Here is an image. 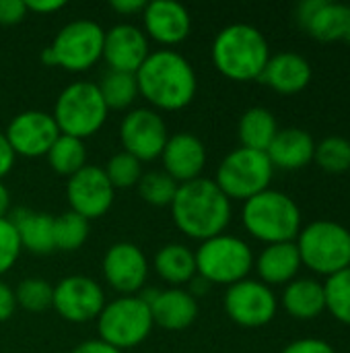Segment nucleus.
<instances>
[{
  "label": "nucleus",
  "instance_id": "obj_3",
  "mask_svg": "<svg viewBox=\"0 0 350 353\" xmlns=\"http://www.w3.org/2000/svg\"><path fill=\"white\" fill-rule=\"evenodd\" d=\"M270 60V46L264 33L248 23H233L221 29L212 41V62L231 81L260 79Z\"/></svg>",
  "mask_w": 350,
  "mask_h": 353
},
{
  "label": "nucleus",
  "instance_id": "obj_36",
  "mask_svg": "<svg viewBox=\"0 0 350 353\" xmlns=\"http://www.w3.org/2000/svg\"><path fill=\"white\" fill-rule=\"evenodd\" d=\"M107 180L111 182L113 188H130L134 184L140 182L142 178V165L136 157H132L130 153L122 151L116 153L109 161L107 168L103 170Z\"/></svg>",
  "mask_w": 350,
  "mask_h": 353
},
{
  "label": "nucleus",
  "instance_id": "obj_41",
  "mask_svg": "<svg viewBox=\"0 0 350 353\" xmlns=\"http://www.w3.org/2000/svg\"><path fill=\"white\" fill-rule=\"evenodd\" d=\"M27 12H37V14H47V12H56L60 8L66 6L64 0H25Z\"/></svg>",
  "mask_w": 350,
  "mask_h": 353
},
{
  "label": "nucleus",
  "instance_id": "obj_30",
  "mask_svg": "<svg viewBox=\"0 0 350 353\" xmlns=\"http://www.w3.org/2000/svg\"><path fill=\"white\" fill-rule=\"evenodd\" d=\"M97 87L101 91V97L107 110H126L134 103L138 95L136 77L130 72H118V70L107 68V72L103 74Z\"/></svg>",
  "mask_w": 350,
  "mask_h": 353
},
{
  "label": "nucleus",
  "instance_id": "obj_12",
  "mask_svg": "<svg viewBox=\"0 0 350 353\" xmlns=\"http://www.w3.org/2000/svg\"><path fill=\"white\" fill-rule=\"evenodd\" d=\"M120 139L124 151L142 161H153L161 157L167 145V124L151 108H136L128 112L120 126Z\"/></svg>",
  "mask_w": 350,
  "mask_h": 353
},
{
  "label": "nucleus",
  "instance_id": "obj_31",
  "mask_svg": "<svg viewBox=\"0 0 350 353\" xmlns=\"http://www.w3.org/2000/svg\"><path fill=\"white\" fill-rule=\"evenodd\" d=\"M89 236V221L74 211L54 217V248L72 252L78 250Z\"/></svg>",
  "mask_w": 350,
  "mask_h": 353
},
{
  "label": "nucleus",
  "instance_id": "obj_26",
  "mask_svg": "<svg viewBox=\"0 0 350 353\" xmlns=\"http://www.w3.org/2000/svg\"><path fill=\"white\" fill-rule=\"evenodd\" d=\"M303 31L322 43L347 39L350 31V6L324 0V4L307 21Z\"/></svg>",
  "mask_w": 350,
  "mask_h": 353
},
{
  "label": "nucleus",
  "instance_id": "obj_49",
  "mask_svg": "<svg viewBox=\"0 0 350 353\" xmlns=\"http://www.w3.org/2000/svg\"><path fill=\"white\" fill-rule=\"evenodd\" d=\"M349 6H350V4H349Z\"/></svg>",
  "mask_w": 350,
  "mask_h": 353
},
{
  "label": "nucleus",
  "instance_id": "obj_32",
  "mask_svg": "<svg viewBox=\"0 0 350 353\" xmlns=\"http://www.w3.org/2000/svg\"><path fill=\"white\" fill-rule=\"evenodd\" d=\"M326 310L342 325L350 327V267L326 277L324 281Z\"/></svg>",
  "mask_w": 350,
  "mask_h": 353
},
{
  "label": "nucleus",
  "instance_id": "obj_39",
  "mask_svg": "<svg viewBox=\"0 0 350 353\" xmlns=\"http://www.w3.org/2000/svg\"><path fill=\"white\" fill-rule=\"evenodd\" d=\"M27 14L25 0H0V25H14Z\"/></svg>",
  "mask_w": 350,
  "mask_h": 353
},
{
  "label": "nucleus",
  "instance_id": "obj_9",
  "mask_svg": "<svg viewBox=\"0 0 350 353\" xmlns=\"http://www.w3.org/2000/svg\"><path fill=\"white\" fill-rule=\"evenodd\" d=\"M151 306L140 296H122L103 306L97 316L99 339L116 350L140 345L153 331Z\"/></svg>",
  "mask_w": 350,
  "mask_h": 353
},
{
  "label": "nucleus",
  "instance_id": "obj_33",
  "mask_svg": "<svg viewBox=\"0 0 350 353\" xmlns=\"http://www.w3.org/2000/svg\"><path fill=\"white\" fill-rule=\"evenodd\" d=\"M314 161L328 174L350 172V141L344 137H326L316 143Z\"/></svg>",
  "mask_w": 350,
  "mask_h": 353
},
{
  "label": "nucleus",
  "instance_id": "obj_28",
  "mask_svg": "<svg viewBox=\"0 0 350 353\" xmlns=\"http://www.w3.org/2000/svg\"><path fill=\"white\" fill-rule=\"evenodd\" d=\"M278 132L276 118L266 108H250L239 120L241 147L266 153Z\"/></svg>",
  "mask_w": 350,
  "mask_h": 353
},
{
  "label": "nucleus",
  "instance_id": "obj_44",
  "mask_svg": "<svg viewBox=\"0 0 350 353\" xmlns=\"http://www.w3.org/2000/svg\"><path fill=\"white\" fill-rule=\"evenodd\" d=\"M322 4H324V0H303V2H299V6H297V23H299L301 29L307 25V21L314 17V12Z\"/></svg>",
  "mask_w": 350,
  "mask_h": 353
},
{
  "label": "nucleus",
  "instance_id": "obj_46",
  "mask_svg": "<svg viewBox=\"0 0 350 353\" xmlns=\"http://www.w3.org/2000/svg\"><path fill=\"white\" fill-rule=\"evenodd\" d=\"M190 283H192V292H190V294H192L194 298H196V294H200V296H202V294H206V292H208V288H210V283H208L206 279L198 277V275H196Z\"/></svg>",
  "mask_w": 350,
  "mask_h": 353
},
{
  "label": "nucleus",
  "instance_id": "obj_17",
  "mask_svg": "<svg viewBox=\"0 0 350 353\" xmlns=\"http://www.w3.org/2000/svg\"><path fill=\"white\" fill-rule=\"evenodd\" d=\"M149 54V37L140 27L132 23H118L105 31L101 58L107 62L109 70L136 74Z\"/></svg>",
  "mask_w": 350,
  "mask_h": 353
},
{
  "label": "nucleus",
  "instance_id": "obj_34",
  "mask_svg": "<svg viewBox=\"0 0 350 353\" xmlns=\"http://www.w3.org/2000/svg\"><path fill=\"white\" fill-rule=\"evenodd\" d=\"M17 304L29 312H43L52 306L54 300V288L39 277H27L19 283L14 290Z\"/></svg>",
  "mask_w": 350,
  "mask_h": 353
},
{
  "label": "nucleus",
  "instance_id": "obj_35",
  "mask_svg": "<svg viewBox=\"0 0 350 353\" xmlns=\"http://www.w3.org/2000/svg\"><path fill=\"white\" fill-rule=\"evenodd\" d=\"M177 182L167 176L165 172H149L140 178L138 182V190L140 196L155 207H167L173 203V196L177 192Z\"/></svg>",
  "mask_w": 350,
  "mask_h": 353
},
{
  "label": "nucleus",
  "instance_id": "obj_8",
  "mask_svg": "<svg viewBox=\"0 0 350 353\" xmlns=\"http://www.w3.org/2000/svg\"><path fill=\"white\" fill-rule=\"evenodd\" d=\"M105 31L97 21L78 19L64 25L52 46L43 50L41 60L47 66H62L72 72L91 68L103 56Z\"/></svg>",
  "mask_w": 350,
  "mask_h": 353
},
{
  "label": "nucleus",
  "instance_id": "obj_6",
  "mask_svg": "<svg viewBox=\"0 0 350 353\" xmlns=\"http://www.w3.org/2000/svg\"><path fill=\"white\" fill-rule=\"evenodd\" d=\"M107 112L97 83L76 81L58 95L52 116L60 134L87 139L105 124Z\"/></svg>",
  "mask_w": 350,
  "mask_h": 353
},
{
  "label": "nucleus",
  "instance_id": "obj_19",
  "mask_svg": "<svg viewBox=\"0 0 350 353\" xmlns=\"http://www.w3.org/2000/svg\"><path fill=\"white\" fill-rule=\"evenodd\" d=\"M153 314V323L167 331H184L198 316V300L182 288H171L165 292L153 290L140 296Z\"/></svg>",
  "mask_w": 350,
  "mask_h": 353
},
{
  "label": "nucleus",
  "instance_id": "obj_24",
  "mask_svg": "<svg viewBox=\"0 0 350 353\" xmlns=\"http://www.w3.org/2000/svg\"><path fill=\"white\" fill-rule=\"evenodd\" d=\"M283 308L297 321H314L326 310L324 283L311 277H299L285 285Z\"/></svg>",
  "mask_w": 350,
  "mask_h": 353
},
{
  "label": "nucleus",
  "instance_id": "obj_15",
  "mask_svg": "<svg viewBox=\"0 0 350 353\" xmlns=\"http://www.w3.org/2000/svg\"><path fill=\"white\" fill-rule=\"evenodd\" d=\"M4 137L14 155L41 157L47 155V151L60 137V130L52 114L41 110H27L10 120Z\"/></svg>",
  "mask_w": 350,
  "mask_h": 353
},
{
  "label": "nucleus",
  "instance_id": "obj_1",
  "mask_svg": "<svg viewBox=\"0 0 350 353\" xmlns=\"http://www.w3.org/2000/svg\"><path fill=\"white\" fill-rule=\"evenodd\" d=\"M134 77L138 95H142L151 105L167 112L190 105L198 89L194 66L173 50L151 52Z\"/></svg>",
  "mask_w": 350,
  "mask_h": 353
},
{
  "label": "nucleus",
  "instance_id": "obj_40",
  "mask_svg": "<svg viewBox=\"0 0 350 353\" xmlns=\"http://www.w3.org/2000/svg\"><path fill=\"white\" fill-rule=\"evenodd\" d=\"M17 310V298H14V292L0 281V323L8 321Z\"/></svg>",
  "mask_w": 350,
  "mask_h": 353
},
{
  "label": "nucleus",
  "instance_id": "obj_4",
  "mask_svg": "<svg viewBox=\"0 0 350 353\" xmlns=\"http://www.w3.org/2000/svg\"><path fill=\"white\" fill-rule=\"evenodd\" d=\"M241 221L245 230L266 246L295 242L303 228L299 205L289 194L272 188L243 203Z\"/></svg>",
  "mask_w": 350,
  "mask_h": 353
},
{
  "label": "nucleus",
  "instance_id": "obj_37",
  "mask_svg": "<svg viewBox=\"0 0 350 353\" xmlns=\"http://www.w3.org/2000/svg\"><path fill=\"white\" fill-rule=\"evenodd\" d=\"M21 240L10 219H0V275L10 271L21 256Z\"/></svg>",
  "mask_w": 350,
  "mask_h": 353
},
{
  "label": "nucleus",
  "instance_id": "obj_38",
  "mask_svg": "<svg viewBox=\"0 0 350 353\" xmlns=\"http://www.w3.org/2000/svg\"><path fill=\"white\" fill-rule=\"evenodd\" d=\"M283 353H336L334 347L324 341V339H316V337H307V339H297L293 343H289Z\"/></svg>",
  "mask_w": 350,
  "mask_h": 353
},
{
  "label": "nucleus",
  "instance_id": "obj_25",
  "mask_svg": "<svg viewBox=\"0 0 350 353\" xmlns=\"http://www.w3.org/2000/svg\"><path fill=\"white\" fill-rule=\"evenodd\" d=\"M12 225L19 234L21 246L35 254H50L54 248V217L47 213H33L27 209H17L12 215Z\"/></svg>",
  "mask_w": 350,
  "mask_h": 353
},
{
  "label": "nucleus",
  "instance_id": "obj_45",
  "mask_svg": "<svg viewBox=\"0 0 350 353\" xmlns=\"http://www.w3.org/2000/svg\"><path fill=\"white\" fill-rule=\"evenodd\" d=\"M109 6L120 14H136L144 10L146 2L144 0H111Z\"/></svg>",
  "mask_w": 350,
  "mask_h": 353
},
{
  "label": "nucleus",
  "instance_id": "obj_42",
  "mask_svg": "<svg viewBox=\"0 0 350 353\" xmlns=\"http://www.w3.org/2000/svg\"><path fill=\"white\" fill-rule=\"evenodd\" d=\"M14 157H17V155H14V151L10 149L6 137L0 132V178H4V176L12 170Z\"/></svg>",
  "mask_w": 350,
  "mask_h": 353
},
{
  "label": "nucleus",
  "instance_id": "obj_14",
  "mask_svg": "<svg viewBox=\"0 0 350 353\" xmlns=\"http://www.w3.org/2000/svg\"><path fill=\"white\" fill-rule=\"evenodd\" d=\"M113 194L116 188L99 165H85L74 176H70L66 184L70 211L78 213L87 221L103 217L113 203Z\"/></svg>",
  "mask_w": 350,
  "mask_h": 353
},
{
  "label": "nucleus",
  "instance_id": "obj_43",
  "mask_svg": "<svg viewBox=\"0 0 350 353\" xmlns=\"http://www.w3.org/2000/svg\"><path fill=\"white\" fill-rule=\"evenodd\" d=\"M72 353H122L120 350L111 347L109 343L101 341V339H91V341H83L80 345H76Z\"/></svg>",
  "mask_w": 350,
  "mask_h": 353
},
{
  "label": "nucleus",
  "instance_id": "obj_29",
  "mask_svg": "<svg viewBox=\"0 0 350 353\" xmlns=\"http://www.w3.org/2000/svg\"><path fill=\"white\" fill-rule=\"evenodd\" d=\"M47 161L54 172L70 178L87 165V147L83 139L60 134L47 151Z\"/></svg>",
  "mask_w": 350,
  "mask_h": 353
},
{
  "label": "nucleus",
  "instance_id": "obj_5",
  "mask_svg": "<svg viewBox=\"0 0 350 353\" xmlns=\"http://www.w3.org/2000/svg\"><path fill=\"white\" fill-rule=\"evenodd\" d=\"M301 265L330 277L350 267V230L336 221H311L301 228L297 240Z\"/></svg>",
  "mask_w": 350,
  "mask_h": 353
},
{
  "label": "nucleus",
  "instance_id": "obj_21",
  "mask_svg": "<svg viewBox=\"0 0 350 353\" xmlns=\"http://www.w3.org/2000/svg\"><path fill=\"white\" fill-rule=\"evenodd\" d=\"M311 74L314 72L307 58L297 52H281L270 56L258 81L281 95H295L311 83Z\"/></svg>",
  "mask_w": 350,
  "mask_h": 353
},
{
  "label": "nucleus",
  "instance_id": "obj_23",
  "mask_svg": "<svg viewBox=\"0 0 350 353\" xmlns=\"http://www.w3.org/2000/svg\"><path fill=\"white\" fill-rule=\"evenodd\" d=\"M260 275V281L270 285H287L293 279H297L301 265V256L295 242H281V244H268L258 261L254 263Z\"/></svg>",
  "mask_w": 350,
  "mask_h": 353
},
{
  "label": "nucleus",
  "instance_id": "obj_11",
  "mask_svg": "<svg viewBox=\"0 0 350 353\" xmlns=\"http://www.w3.org/2000/svg\"><path fill=\"white\" fill-rule=\"evenodd\" d=\"M278 310V302L274 292L258 281V279H243L229 285L225 294V312L227 316L245 329H258L268 325Z\"/></svg>",
  "mask_w": 350,
  "mask_h": 353
},
{
  "label": "nucleus",
  "instance_id": "obj_2",
  "mask_svg": "<svg viewBox=\"0 0 350 353\" xmlns=\"http://www.w3.org/2000/svg\"><path fill=\"white\" fill-rule=\"evenodd\" d=\"M171 215L175 225L194 240L221 236L231 221V201L210 178H196L177 186Z\"/></svg>",
  "mask_w": 350,
  "mask_h": 353
},
{
  "label": "nucleus",
  "instance_id": "obj_18",
  "mask_svg": "<svg viewBox=\"0 0 350 353\" xmlns=\"http://www.w3.org/2000/svg\"><path fill=\"white\" fill-rule=\"evenodd\" d=\"M144 33L159 43L175 46L190 35L192 19L184 4L175 0H153L142 10Z\"/></svg>",
  "mask_w": 350,
  "mask_h": 353
},
{
  "label": "nucleus",
  "instance_id": "obj_48",
  "mask_svg": "<svg viewBox=\"0 0 350 353\" xmlns=\"http://www.w3.org/2000/svg\"><path fill=\"white\" fill-rule=\"evenodd\" d=\"M344 41H349L350 43V31H349V35H347V39H344Z\"/></svg>",
  "mask_w": 350,
  "mask_h": 353
},
{
  "label": "nucleus",
  "instance_id": "obj_22",
  "mask_svg": "<svg viewBox=\"0 0 350 353\" xmlns=\"http://www.w3.org/2000/svg\"><path fill=\"white\" fill-rule=\"evenodd\" d=\"M314 153H316L314 137L297 126L283 128V130L278 128L274 141L266 151L272 168L287 170V172L303 170L305 165H309L314 161Z\"/></svg>",
  "mask_w": 350,
  "mask_h": 353
},
{
  "label": "nucleus",
  "instance_id": "obj_27",
  "mask_svg": "<svg viewBox=\"0 0 350 353\" xmlns=\"http://www.w3.org/2000/svg\"><path fill=\"white\" fill-rule=\"evenodd\" d=\"M155 271L163 281L179 288L196 277V256L184 244H167L155 254Z\"/></svg>",
  "mask_w": 350,
  "mask_h": 353
},
{
  "label": "nucleus",
  "instance_id": "obj_10",
  "mask_svg": "<svg viewBox=\"0 0 350 353\" xmlns=\"http://www.w3.org/2000/svg\"><path fill=\"white\" fill-rule=\"evenodd\" d=\"M274 168L266 153L239 147L231 151L217 170V186L231 201H248L270 188Z\"/></svg>",
  "mask_w": 350,
  "mask_h": 353
},
{
  "label": "nucleus",
  "instance_id": "obj_16",
  "mask_svg": "<svg viewBox=\"0 0 350 353\" xmlns=\"http://www.w3.org/2000/svg\"><path fill=\"white\" fill-rule=\"evenodd\" d=\"M103 277L116 292L134 296L149 277V261L136 244L118 242L103 256Z\"/></svg>",
  "mask_w": 350,
  "mask_h": 353
},
{
  "label": "nucleus",
  "instance_id": "obj_47",
  "mask_svg": "<svg viewBox=\"0 0 350 353\" xmlns=\"http://www.w3.org/2000/svg\"><path fill=\"white\" fill-rule=\"evenodd\" d=\"M8 205H10V194H8L6 186L0 182V219L6 215V211H8Z\"/></svg>",
  "mask_w": 350,
  "mask_h": 353
},
{
  "label": "nucleus",
  "instance_id": "obj_13",
  "mask_svg": "<svg viewBox=\"0 0 350 353\" xmlns=\"http://www.w3.org/2000/svg\"><path fill=\"white\" fill-rule=\"evenodd\" d=\"M52 306L68 323H87L101 314L105 306V294L95 279L70 275L54 288Z\"/></svg>",
  "mask_w": 350,
  "mask_h": 353
},
{
  "label": "nucleus",
  "instance_id": "obj_20",
  "mask_svg": "<svg viewBox=\"0 0 350 353\" xmlns=\"http://www.w3.org/2000/svg\"><path fill=\"white\" fill-rule=\"evenodd\" d=\"M163 172L171 176L177 184L200 178L206 163L204 143L192 132H177L167 139V145L161 153Z\"/></svg>",
  "mask_w": 350,
  "mask_h": 353
},
{
  "label": "nucleus",
  "instance_id": "obj_7",
  "mask_svg": "<svg viewBox=\"0 0 350 353\" xmlns=\"http://www.w3.org/2000/svg\"><path fill=\"white\" fill-rule=\"evenodd\" d=\"M194 256L196 275L206 279L210 285H233L243 281L254 267V252L250 244L229 234L204 240Z\"/></svg>",
  "mask_w": 350,
  "mask_h": 353
}]
</instances>
